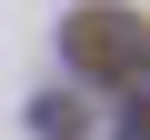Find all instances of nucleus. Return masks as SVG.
<instances>
[{"label": "nucleus", "instance_id": "obj_1", "mask_svg": "<svg viewBox=\"0 0 150 140\" xmlns=\"http://www.w3.org/2000/svg\"><path fill=\"white\" fill-rule=\"evenodd\" d=\"M70 50H80V60H110V70H140V60H150V40H140L130 20H80Z\"/></svg>", "mask_w": 150, "mask_h": 140}]
</instances>
